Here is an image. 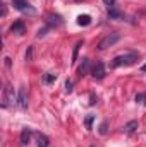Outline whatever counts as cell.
<instances>
[{
    "label": "cell",
    "instance_id": "15",
    "mask_svg": "<svg viewBox=\"0 0 146 147\" xmlns=\"http://www.w3.org/2000/svg\"><path fill=\"white\" fill-rule=\"evenodd\" d=\"M55 79H57V74L48 72V74H45V75H43V80H45V84H52Z\"/></svg>",
    "mask_w": 146,
    "mask_h": 147
},
{
    "label": "cell",
    "instance_id": "23",
    "mask_svg": "<svg viewBox=\"0 0 146 147\" xmlns=\"http://www.w3.org/2000/svg\"><path fill=\"white\" fill-rule=\"evenodd\" d=\"M2 16H3V17L7 16V5H5V3H2Z\"/></svg>",
    "mask_w": 146,
    "mask_h": 147
},
{
    "label": "cell",
    "instance_id": "14",
    "mask_svg": "<svg viewBox=\"0 0 146 147\" xmlns=\"http://www.w3.org/2000/svg\"><path fill=\"white\" fill-rule=\"evenodd\" d=\"M84 45V41H77L76 45H74V53H72V63L77 62V53H79V48Z\"/></svg>",
    "mask_w": 146,
    "mask_h": 147
},
{
    "label": "cell",
    "instance_id": "22",
    "mask_svg": "<svg viewBox=\"0 0 146 147\" xmlns=\"http://www.w3.org/2000/svg\"><path fill=\"white\" fill-rule=\"evenodd\" d=\"M100 134H107V121L102 123V128H100Z\"/></svg>",
    "mask_w": 146,
    "mask_h": 147
},
{
    "label": "cell",
    "instance_id": "17",
    "mask_svg": "<svg viewBox=\"0 0 146 147\" xmlns=\"http://www.w3.org/2000/svg\"><path fill=\"white\" fill-rule=\"evenodd\" d=\"M136 103H139V105H146V94L145 92H139V94H136Z\"/></svg>",
    "mask_w": 146,
    "mask_h": 147
},
{
    "label": "cell",
    "instance_id": "12",
    "mask_svg": "<svg viewBox=\"0 0 146 147\" xmlns=\"http://www.w3.org/2000/svg\"><path fill=\"white\" fill-rule=\"evenodd\" d=\"M136 128H138V121L136 120H132V121H129L126 127H124V130H126V134H134L136 132Z\"/></svg>",
    "mask_w": 146,
    "mask_h": 147
},
{
    "label": "cell",
    "instance_id": "18",
    "mask_svg": "<svg viewBox=\"0 0 146 147\" xmlns=\"http://www.w3.org/2000/svg\"><path fill=\"white\" fill-rule=\"evenodd\" d=\"M91 123H93V115H88L86 116V128L91 130Z\"/></svg>",
    "mask_w": 146,
    "mask_h": 147
},
{
    "label": "cell",
    "instance_id": "19",
    "mask_svg": "<svg viewBox=\"0 0 146 147\" xmlns=\"http://www.w3.org/2000/svg\"><path fill=\"white\" fill-rule=\"evenodd\" d=\"M26 60L29 62V60H33V46H29L28 48V51H26Z\"/></svg>",
    "mask_w": 146,
    "mask_h": 147
},
{
    "label": "cell",
    "instance_id": "9",
    "mask_svg": "<svg viewBox=\"0 0 146 147\" xmlns=\"http://www.w3.org/2000/svg\"><path fill=\"white\" fill-rule=\"evenodd\" d=\"M48 24L50 26H62L64 24V21H62V17L60 16H48Z\"/></svg>",
    "mask_w": 146,
    "mask_h": 147
},
{
    "label": "cell",
    "instance_id": "1",
    "mask_svg": "<svg viewBox=\"0 0 146 147\" xmlns=\"http://www.w3.org/2000/svg\"><path fill=\"white\" fill-rule=\"evenodd\" d=\"M138 60L136 53H126V55H119L112 60V67H122V65H134Z\"/></svg>",
    "mask_w": 146,
    "mask_h": 147
},
{
    "label": "cell",
    "instance_id": "10",
    "mask_svg": "<svg viewBox=\"0 0 146 147\" xmlns=\"http://www.w3.org/2000/svg\"><path fill=\"white\" fill-rule=\"evenodd\" d=\"M77 24L79 26H89L91 24V17L88 14H81V16H77Z\"/></svg>",
    "mask_w": 146,
    "mask_h": 147
},
{
    "label": "cell",
    "instance_id": "13",
    "mask_svg": "<svg viewBox=\"0 0 146 147\" xmlns=\"http://www.w3.org/2000/svg\"><path fill=\"white\" fill-rule=\"evenodd\" d=\"M108 17L110 19H122L124 16H122L120 10H117L115 7H112V9H108Z\"/></svg>",
    "mask_w": 146,
    "mask_h": 147
},
{
    "label": "cell",
    "instance_id": "7",
    "mask_svg": "<svg viewBox=\"0 0 146 147\" xmlns=\"http://www.w3.org/2000/svg\"><path fill=\"white\" fill-rule=\"evenodd\" d=\"M10 31L16 33V34H19V36H23V34L26 33V26H24L23 21H16V22L10 26Z\"/></svg>",
    "mask_w": 146,
    "mask_h": 147
},
{
    "label": "cell",
    "instance_id": "3",
    "mask_svg": "<svg viewBox=\"0 0 146 147\" xmlns=\"http://www.w3.org/2000/svg\"><path fill=\"white\" fill-rule=\"evenodd\" d=\"M119 39H120V34L119 33H110V34H107V36L98 43V50H107L110 46H113Z\"/></svg>",
    "mask_w": 146,
    "mask_h": 147
},
{
    "label": "cell",
    "instance_id": "20",
    "mask_svg": "<svg viewBox=\"0 0 146 147\" xmlns=\"http://www.w3.org/2000/svg\"><path fill=\"white\" fill-rule=\"evenodd\" d=\"M115 2H117V0H103V3H105V5H107L108 9H112V7H115Z\"/></svg>",
    "mask_w": 146,
    "mask_h": 147
},
{
    "label": "cell",
    "instance_id": "16",
    "mask_svg": "<svg viewBox=\"0 0 146 147\" xmlns=\"http://www.w3.org/2000/svg\"><path fill=\"white\" fill-rule=\"evenodd\" d=\"M48 137L46 135H40L38 137V147H48Z\"/></svg>",
    "mask_w": 146,
    "mask_h": 147
},
{
    "label": "cell",
    "instance_id": "24",
    "mask_svg": "<svg viewBox=\"0 0 146 147\" xmlns=\"http://www.w3.org/2000/svg\"><path fill=\"white\" fill-rule=\"evenodd\" d=\"M141 70H143V72L146 74V63H145V65H143V67H141Z\"/></svg>",
    "mask_w": 146,
    "mask_h": 147
},
{
    "label": "cell",
    "instance_id": "8",
    "mask_svg": "<svg viewBox=\"0 0 146 147\" xmlns=\"http://www.w3.org/2000/svg\"><path fill=\"white\" fill-rule=\"evenodd\" d=\"M29 139H31V130L29 128H23V132H21V144L23 146H28L29 144Z\"/></svg>",
    "mask_w": 146,
    "mask_h": 147
},
{
    "label": "cell",
    "instance_id": "2",
    "mask_svg": "<svg viewBox=\"0 0 146 147\" xmlns=\"http://www.w3.org/2000/svg\"><path fill=\"white\" fill-rule=\"evenodd\" d=\"M12 2V5H14V9H17L19 12H23V14H36V9L28 2V0H10Z\"/></svg>",
    "mask_w": 146,
    "mask_h": 147
},
{
    "label": "cell",
    "instance_id": "6",
    "mask_svg": "<svg viewBox=\"0 0 146 147\" xmlns=\"http://www.w3.org/2000/svg\"><path fill=\"white\" fill-rule=\"evenodd\" d=\"M91 75L95 77V79H103L105 77V65H103V62H96L93 67H91Z\"/></svg>",
    "mask_w": 146,
    "mask_h": 147
},
{
    "label": "cell",
    "instance_id": "11",
    "mask_svg": "<svg viewBox=\"0 0 146 147\" xmlns=\"http://www.w3.org/2000/svg\"><path fill=\"white\" fill-rule=\"evenodd\" d=\"M88 67H89V60H88V58H83V63L79 65V69H77V74L83 77L84 74H88Z\"/></svg>",
    "mask_w": 146,
    "mask_h": 147
},
{
    "label": "cell",
    "instance_id": "21",
    "mask_svg": "<svg viewBox=\"0 0 146 147\" xmlns=\"http://www.w3.org/2000/svg\"><path fill=\"white\" fill-rule=\"evenodd\" d=\"M65 91H67V92L72 91V80H67V82H65Z\"/></svg>",
    "mask_w": 146,
    "mask_h": 147
},
{
    "label": "cell",
    "instance_id": "4",
    "mask_svg": "<svg viewBox=\"0 0 146 147\" xmlns=\"http://www.w3.org/2000/svg\"><path fill=\"white\" fill-rule=\"evenodd\" d=\"M10 103H14V87L7 84L3 87V96H2V108H7Z\"/></svg>",
    "mask_w": 146,
    "mask_h": 147
},
{
    "label": "cell",
    "instance_id": "5",
    "mask_svg": "<svg viewBox=\"0 0 146 147\" xmlns=\"http://www.w3.org/2000/svg\"><path fill=\"white\" fill-rule=\"evenodd\" d=\"M16 103L21 110H26L28 108V91L26 87H21L19 92H17V98H16Z\"/></svg>",
    "mask_w": 146,
    "mask_h": 147
}]
</instances>
